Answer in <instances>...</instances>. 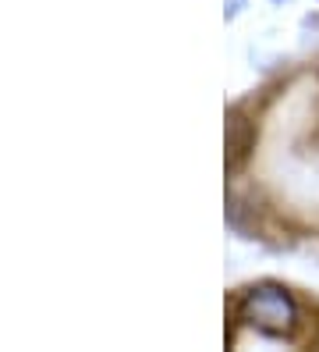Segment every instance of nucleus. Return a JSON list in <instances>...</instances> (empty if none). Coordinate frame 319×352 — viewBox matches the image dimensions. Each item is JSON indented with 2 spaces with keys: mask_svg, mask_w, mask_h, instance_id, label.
I'll return each mask as SVG.
<instances>
[{
  "mask_svg": "<svg viewBox=\"0 0 319 352\" xmlns=\"http://www.w3.org/2000/svg\"><path fill=\"white\" fill-rule=\"evenodd\" d=\"M238 317L248 327L263 331V335H291V331L298 327V306L284 288L263 285V288H252V292L241 299Z\"/></svg>",
  "mask_w": 319,
  "mask_h": 352,
  "instance_id": "nucleus-1",
  "label": "nucleus"
},
{
  "mask_svg": "<svg viewBox=\"0 0 319 352\" xmlns=\"http://www.w3.org/2000/svg\"><path fill=\"white\" fill-rule=\"evenodd\" d=\"M252 125L241 118V114H231L227 118V168L234 171V168H241V160L248 157V150H252Z\"/></svg>",
  "mask_w": 319,
  "mask_h": 352,
  "instance_id": "nucleus-2",
  "label": "nucleus"
}]
</instances>
